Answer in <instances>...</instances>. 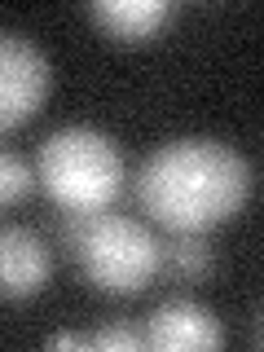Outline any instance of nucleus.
<instances>
[{"label":"nucleus","mask_w":264,"mask_h":352,"mask_svg":"<svg viewBox=\"0 0 264 352\" xmlns=\"http://www.w3.org/2000/svg\"><path fill=\"white\" fill-rule=\"evenodd\" d=\"M251 194L247 159L216 137H181L168 141L141 163L137 198L172 234H207L242 212Z\"/></svg>","instance_id":"obj_1"},{"label":"nucleus","mask_w":264,"mask_h":352,"mask_svg":"<svg viewBox=\"0 0 264 352\" xmlns=\"http://www.w3.org/2000/svg\"><path fill=\"white\" fill-rule=\"evenodd\" d=\"M62 247L80 260L84 278L106 295H137L163 269V242L141 220L102 207H66Z\"/></svg>","instance_id":"obj_2"},{"label":"nucleus","mask_w":264,"mask_h":352,"mask_svg":"<svg viewBox=\"0 0 264 352\" xmlns=\"http://www.w3.org/2000/svg\"><path fill=\"white\" fill-rule=\"evenodd\" d=\"M36 176L62 207H110L124 190V154L106 132L71 124L40 141Z\"/></svg>","instance_id":"obj_3"},{"label":"nucleus","mask_w":264,"mask_h":352,"mask_svg":"<svg viewBox=\"0 0 264 352\" xmlns=\"http://www.w3.org/2000/svg\"><path fill=\"white\" fill-rule=\"evenodd\" d=\"M53 88V62L18 31L0 36V128L14 132L44 106Z\"/></svg>","instance_id":"obj_4"},{"label":"nucleus","mask_w":264,"mask_h":352,"mask_svg":"<svg viewBox=\"0 0 264 352\" xmlns=\"http://www.w3.org/2000/svg\"><path fill=\"white\" fill-rule=\"evenodd\" d=\"M146 339H150V348H159V352H212V348L225 344L212 308L194 304V300H163L150 313Z\"/></svg>","instance_id":"obj_5"},{"label":"nucleus","mask_w":264,"mask_h":352,"mask_svg":"<svg viewBox=\"0 0 264 352\" xmlns=\"http://www.w3.org/2000/svg\"><path fill=\"white\" fill-rule=\"evenodd\" d=\"M49 269L53 260L40 234H31L22 225H5V234H0V291H5V300L40 295L44 282H49Z\"/></svg>","instance_id":"obj_6"},{"label":"nucleus","mask_w":264,"mask_h":352,"mask_svg":"<svg viewBox=\"0 0 264 352\" xmlns=\"http://www.w3.org/2000/svg\"><path fill=\"white\" fill-rule=\"evenodd\" d=\"M172 14H176L172 0H93L88 5V18L110 40H124V44H141V40L159 36L172 22Z\"/></svg>","instance_id":"obj_7"},{"label":"nucleus","mask_w":264,"mask_h":352,"mask_svg":"<svg viewBox=\"0 0 264 352\" xmlns=\"http://www.w3.org/2000/svg\"><path fill=\"white\" fill-rule=\"evenodd\" d=\"M163 269L181 282H203L212 273V247L203 234H172L163 242Z\"/></svg>","instance_id":"obj_8"},{"label":"nucleus","mask_w":264,"mask_h":352,"mask_svg":"<svg viewBox=\"0 0 264 352\" xmlns=\"http://www.w3.org/2000/svg\"><path fill=\"white\" fill-rule=\"evenodd\" d=\"M31 190H36V172H31V163L22 159L18 150H5V154H0V198L14 207Z\"/></svg>","instance_id":"obj_9"},{"label":"nucleus","mask_w":264,"mask_h":352,"mask_svg":"<svg viewBox=\"0 0 264 352\" xmlns=\"http://www.w3.org/2000/svg\"><path fill=\"white\" fill-rule=\"evenodd\" d=\"M150 339H141L132 326H124V322H110V326H102L93 335V348H102V352H141Z\"/></svg>","instance_id":"obj_10"},{"label":"nucleus","mask_w":264,"mask_h":352,"mask_svg":"<svg viewBox=\"0 0 264 352\" xmlns=\"http://www.w3.org/2000/svg\"><path fill=\"white\" fill-rule=\"evenodd\" d=\"M49 348H93V339L80 335V330H53V335H49Z\"/></svg>","instance_id":"obj_11"},{"label":"nucleus","mask_w":264,"mask_h":352,"mask_svg":"<svg viewBox=\"0 0 264 352\" xmlns=\"http://www.w3.org/2000/svg\"><path fill=\"white\" fill-rule=\"evenodd\" d=\"M256 339L264 344V308H260V326H256Z\"/></svg>","instance_id":"obj_12"}]
</instances>
